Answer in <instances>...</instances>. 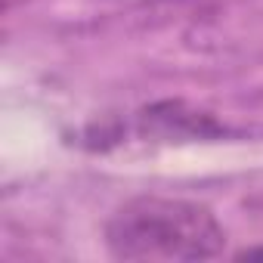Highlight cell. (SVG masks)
<instances>
[{
	"label": "cell",
	"mask_w": 263,
	"mask_h": 263,
	"mask_svg": "<svg viewBox=\"0 0 263 263\" xmlns=\"http://www.w3.org/2000/svg\"><path fill=\"white\" fill-rule=\"evenodd\" d=\"M140 137L158 140H214L226 134V127L217 124L208 111L189 108L186 102H158L137 115Z\"/></svg>",
	"instance_id": "cell-2"
},
{
	"label": "cell",
	"mask_w": 263,
	"mask_h": 263,
	"mask_svg": "<svg viewBox=\"0 0 263 263\" xmlns=\"http://www.w3.org/2000/svg\"><path fill=\"white\" fill-rule=\"evenodd\" d=\"M238 257H251V260H263V245H257V248H245Z\"/></svg>",
	"instance_id": "cell-3"
},
{
	"label": "cell",
	"mask_w": 263,
	"mask_h": 263,
	"mask_svg": "<svg viewBox=\"0 0 263 263\" xmlns=\"http://www.w3.org/2000/svg\"><path fill=\"white\" fill-rule=\"evenodd\" d=\"M115 260L130 263H192L211 260L226 245V229L198 201L140 195L115 211L105 226Z\"/></svg>",
	"instance_id": "cell-1"
}]
</instances>
